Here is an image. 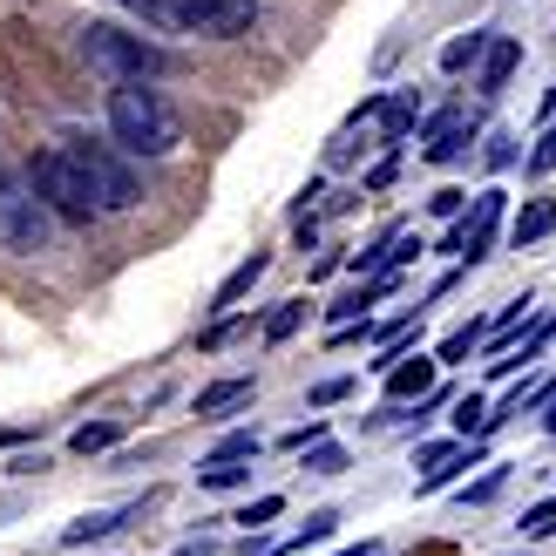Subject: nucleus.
<instances>
[{"mask_svg": "<svg viewBox=\"0 0 556 556\" xmlns=\"http://www.w3.org/2000/svg\"><path fill=\"white\" fill-rule=\"evenodd\" d=\"M462 204H468V190H434V217H462Z\"/></svg>", "mask_w": 556, "mask_h": 556, "instance_id": "obj_30", "label": "nucleus"}, {"mask_svg": "<svg viewBox=\"0 0 556 556\" xmlns=\"http://www.w3.org/2000/svg\"><path fill=\"white\" fill-rule=\"evenodd\" d=\"M516 62H522V41L489 35L482 62H476V89H482V96H503V89H509V75H516Z\"/></svg>", "mask_w": 556, "mask_h": 556, "instance_id": "obj_9", "label": "nucleus"}, {"mask_svg": "<svg viewBox=\"0 0 556 556\" xmlns=\"http://www.w3.org/2000/svg\"><path fill=\"white\" fill-rule=\"evenodd\" d=\"M305 455V476H340L346 468V448H332V441H313V448H299Z\"/></svg>", "mask_w": 556, "mask_h": 556, "instance_id": "obj_21", "label": "nucleus"}, {"mask_svg": "<svg viewBox=\"0 0 556 556\" xmlns=\"http://www.w3.org/2000/svg\"><path fill=\"white\" fill-rule=\"evenodd\" d=\"M68 156L81 163V177H89V190H96V204H102V217L109 211H129L136 198H143V184H136V170L109 150V143H68Z\"/></svg>", "mask_w": 556, "mask_h": 556, "instance_id": "obj_5", "label": "nucleus"}, {"mask_svg": "<svg viewBox=\"0 0 556 556\" xmlns=\"http://www.w3.org/2000/svg\"><path fill=\"white\" fill-rule=\"evenodd\" d=\"M278 509H286V495H258V503H244V516H238V522H252V530H258V522H271Z\"/></svg>", "mask_w": 556, "mask_h": 556, "instance_id": "obj_27", "label": "nucleus"}, {"mask_svg": "<svg viewBox=\"0 0 556 556\" xmlns=\"http://www.w3.org/2000/svg\"><path fill=\"white\" fill-rule=\"evenodd\" d=\"M495 489H503V468H495V476H482L476 489H468V495H462V503H489V495H495Z\"/></svg>", "mask_w": 556, "mask_h": 556, "instance_id": "obj_32", "label": "nucleus"}, {"mask_svg": "<svg viewBox=\"0 0 556 556\" xmlns=\"http://www.w3.org/2000/svg\"><path fill=\"white\" fill-rule=\"evenodd\" d=\"M543 428H549V434H556V394H549V407H543Z\"/></svg>", "mask_w": 556, "mask_h": 556, "instance_id": "obj_37", "label": "nucleus"}, {"mask_svg": "<svg viewBox=\"0 0 556 556\" xmlns=\"http://www.w3.org/2000/svg\"><path fill=\"white\" fill-rule=\"evenodd\" d=\"M522 536H556V503H536V509H522Z\"/></svg>", "mask_w": 556, "mask_h": 556, "instance_id": "obj_26", "label": "nucleus"}, {"mask_svg": "<svg viewBox=\"0 0 556 556\" xmlns=\"http://www.w3.org/2000/svg\"><path fill=\"white\" fill-rule=\"evenodd\" d=\"M468 136H476V123H468L462 109L434 116V123H428V163H462V156H468Z\"/></svg>", "mask_w": 556, "mask_h": 556, "instance_id": "obj_10", "label": "nucleus"}, {"mask_svg": "<svg viewBox=\"0 0 556 556\" xmlns=\"http://www.w3.org/2000/svg\"><path fill=\"white\" fill-rule=\"evenodd\" d=\"M434 367H441V359H428V353H401L394 367H387V394H394V401H421L434 387Z\"/></svg>", "mask_w": 556, "mask_h": 556, "instance_id": "obj_11", "label": "nucleus"}, {"mask_svg": "<svg viewBox=\"0 0 556 556\" xmlns=\"http://www.w3.org/2000/svg\"><path fill=\"white\" fill-rule=\"evenodd\" d=\"M123 530V516L116 509H102V516H81V522H68V530H62V543L68 549H89V543H102V536H116Z\"/></svg>", "mask_w": 556, "mask_h": 556, "instance_id": "obj_17", "label": "nucleus"}, {"mask_svg": "<svg viewBox=\"0 0 556 556\" xmlns=\"http://www.w3.org/2000/svg\"><path fill=\"white\" fill-rule=\"evenodd\" d=\"M414 116H421V96H414V89L380 96V109H374V129H380V143H387V150H401L407 136H414Z\"/></svg>", "mask_w": 556, "mask_h": 556, "instance_id": "obj_8", "label": "nucleus"}, {"mask_svg": "<svg viewBox=\"0 0 556 556\" xmlns=\"http://www.w3.org/2000/svg\"><path fill=\"white\" fill-rule=\"evenodd\" d=\"M27 177H35L41 204H48L54 217H62V225H96V217H102V204H96L89 177H81V163L68 156V143H48V150H35V163H27Z\"/></svg>", "mask_w": 556, "mask_h": 556, "instance_id": "obj_4", "label": "nucleus"}, {"mask_svg": "<svg viewBox=\"0 0 556 556\" xmlns=\"http://www.w3.org/2000/svg\"><path fill=\"white\" fill-rule=\"evenodd\" d=\"M387 184H394V156H387V163H374V170H367V190H387Z\"/></svg>", "mask_w": 556, "mask_h": 556, "instance_id": "obj_35", "label": "nucleus"}, {"mask_svg": "<svg viewBox=\"0 0 556 556\" xmlns=\"http://www.w3.org/2000/svg\"><path fill=\"white\" fill-rule=\"evenodd\" d=\"M258 278H265V258H244V265H238V271L225 278V286H217V299H211V305H217V313H225V305H238L244 292L258 286Z\"/></svg>", "mask_w": 556, "mask_h": 556, "instance_id": "obj_18", "label": "nucleus"}, {"mask_svg": "<svg viewBox=\"0 0 556 556\" xmlns=\"http://www.w3.org/2000/svg\"><path fill=\"white\" fill-rule=\"evenodd\" d=\"M75 48H81V62H89L102 81H156V75H170V48L150 41L143 27H129V21H81Z\"/></svg>", "mask_w": 556, "mask_h": 556, "instance_id": "obj_1", "label": "nucleus"}, {"mask_svg": "<svg viewBox=\"0 0 556 556\" xmlns=\"http://www.w3.org/2000/svg\"><path fill=\"white\" fill-rule=\"evenodd\" d=\"M177 27L204 41H238L258 27V8L252 0H177Z\"/></svg>", "mask_w": 556, "mask_h": 556, "instance_id": "obj_6", "label": "nucleus"}, {"mask_svg": "<svg viewBox=\"0 0 556 556\" xmlns=\"http://www.w3.org/2000/svg\"><path fill=\"white\" fill-rule=\"evenodd\" d=\"M299 319H305V299H286V305H278V313L265 319V340H292Z\"/></svg>", "mask_w": 556, "mask_h": 556, "instance_id": "obj_23", "label": "nucleus"}, {"mask_svg": "<svg viewBox=\"0 0 556 556\" xmlns=\"http://www.w3.org/2000/svg\"><path fill=\"white\" fill-rule=\"evenodd\" d=\"M530 170L543 177V170H556V123H549V136H543V143L530 150Z\"/></svg>", "mask_w": 556, "mask_h": 556, "instance_id": "obj_29", "label": "nucleus"}, {"mask_svg": "<svg viewBox=\"0 0 556 556\" xmlns=\"http://www.w3.org/2000/svg\"><path fill=\"white\" fill-rule=\"evenodd\" d=\"M332 556H374V543H353V549H332Z\"/></svg>", "mask_w": 556, "mask_h": 556, "instance_id": "obj_36", "label": "nucleus"}, {"mask_svg": "<svg viewBox=\"0 0 556 556\" xmlns=\"http://www.w3.org/2000/svg\"><path fill=\"white\" fill-rule=\"evenodd\" d=\"M332 530H340V516H332V509H319V516H305V530H299V536H286V543H271L265 556H299V549H313V543H326Z\"/></svg>", "mask_w": 556, "mask_h": 556, "instance_id": "obj_15", "label": "nucleus"}, {"mask_svg": "<svg viewBox=\"0 0 556 556\" xmlns=\"http://www.w3.org/2000/svg\"><path fill=\"white\" fill-rule=\"evenodd\" d=\"M482 48H489V27H476V35H455L448 48H441V75H462V68H476V62H482Z\"/></svg>", "mask_w": 556, "mask_h": 556, "instance_id": "obj_16", "label": "nucleus"}, {"mask_svg": "<svg viewBox=\"0 0 556 556\" xmlns=\"http://www.w3.org/2000/svg\"><path fill=\"white\" fill-rule=\"evenodd\" d=\"M549 231H556V198H530V204L516 211V225H509V244H516V252H530V244L549 238Z\"/></svg>", "mask_w": 556, "mask_h": 556, "instance_id": "obj_13", "label": "nucleus"}, {"mask_svg": "<svg viewBox=\"0 0 556 556\" xmlns=\"http://www.w3.org/2000/svg\"><path fill=\"white\" fill-rule=\"evenodd\" d=\"M495 225H503V190H482V198H476V217H468V225H455V238H462V258H468V265H482V258H489V238H495Z\"/></svg>", "mask_w": 556, "mask_h": 556, "instance_id": "obj_7", "label": "nucleus"}, {"mask_svg": "<svg viewBox=\"0 0 556 556\" xmlns=\"http://www.w3.org/2000/svg\"><path fill=\"white\" fill-rule=\"evenodd\" d=\"M123 14H136V27H150V35H184L177 27V0H116Z\"/></svg>", "mask_w": 556, "mask_h": 556, "instance_id": "obj_14", "label": "nucleus"}, {"mask_svg": "<svg viewBox=\"0 0 556 556\" xmlns=\"http://www.w3.org/2000/svg\"><path fill=\"white\" fill-rule=\"evenodd\" d=\"M62 244V217L41 204L27 163H0V252H21V258H41Z\"/></svg>", "mask_w": 556, "mask_h": 556, "instance_id": "obj_3", "label": "nucleus"}, {"mask_svg": "<svg viewBox=\"0 0 556 556\" xmlns=\"http://www.w3.org/2000/svg\"><path fill=\"white\" fill-rule=\"evenodd\" d=\"M109 136L123 156H170L184 143V123L150 81H116L109 89Z\"/></svg>", "mask_w": 556, "mask_h": 556, "instance_id": "obj_2", "label": "nucleus"}, {"mask_svg": "<svg viewBox=\"0 0 556 556\" xmlns=\"http://www.w3.org/2000/svg\"><path fill=\"white\" fill-rule=\"evenodd\" d=\"M41 468H48V455H14L8 476H41Z\"/></svg>", "mask_w": 556, "mask_h": 556, "instance_id": "obj_33", "label": "nucleus"}, {"mask_svg": "<svg viewBox=\"0 0 556 556\" xmlns=\"http://www.w3.org/2000/svg\"><path fill=\"white\" fill-rule=\"evenodd\" d=\"M244 482H252V468H244V462H204L198 468V489H244Z\"/></svg>", "mask_w": 556, "mask_h": 556, "instance_id": "obj_20", "label": "nucleus"}, {"mask_svg": "<svg viewBox=\"0 0 556 556\" xmlns=\"http://www.w3.org/2000/svg\"><path fill=\"white\" fill-rule=\"evenodd\" d=\"M313 441H326V421H305V428H292V434H286V448H313Z\"/></svg>", "mask_w": 556, "mask_h": 556, "instance_id": "obj_31", "label": "nucleus"}, {"mask_svg": "<svg viewBox=\"0 0 556 556\" xmlns=\"http://www.w3.org/2000/svg\"><path fill=\"white\" fill-rule=\"evenodd\" d=\"M455 434H489V414H482V394L455 401Z\"/></svg>", "mask_w": 556, "mask_h": 556, "instance_id": "obj_25", "label": "nucleus"}, {"mask_svg": "<svg viewBox=\"0 0 556 556\" xmlns=\"http://www.w3.org/2000/svg\"><path fill=\"white\" fill-rule=\"evenodd\" d=\"M346 394H353L346 374H340V380H319V387H313V407H332V401H346Z\"/></svg>", "mask_w": 556, "mask_h": 556, "instance_id": "obj_28", "label": "nucleus"}, {"mask_svg": "<svg viewBox=\"0 0 556 556\" xmlns=\"http://www.w3.org/2000/svg\"><path fill=\"white\" fill-rule=\"evenodd\" d=\"M116 441H123L116 421H89V428H75V434H68V448H75V455H109Z\"/></svg>", "mask_w": 556, "mask_h": 556, "instance_id": "obj_19", "label": "nucleus"}, {"mask_svg": "<svg viewBox=\"0 0 556 556\" xmlns=\"http://www.w3.org/2000/svg\"><path fill=\"white\" fill-rule=\"evenodd\" d=\"M476 332H482V319H468V326H455L448 340H441V353H434V359H441V367H455V359H468V346H476Z\"/></svg>", "mask_w": 556, "mask_h": 556, "instance_id": "obj_22", "label": "nucleus"}, {"mask_svg": "<svg viewBox=\"0 0 556 556\" xmlns=\"http://www.w3.org/2000/svg\"><path fill=\"white\" fill-rule=\"evenodd\" d=\"M252 394H258V387L244 380V374H238V380H211L204 394L190 401V414H198V421H217V414H225V407H244V401H252Z\"/></svg>", "mask_w": 556, "mask_h": 556, "instance_id": "obj_12", "label": "nucleus"}, {"mask_svg": "<svg viewBox=\"0 0 556 556\" xmlns=\"http://www.w3.org/2000/svg\"><path fill=\"white\" fill-rule=\"evenodd\" d=\"M252 455H258V434H252V428H244V434H225V441L211 448V462H252Z\"/></svg>", "mask_w": 556, "mask_h": 556, "instance_id": "obj_24", "label": "nucleus"}, {"mask_svg": "<svg viewBox=\"0 0 556 556\" xmlns=\"http://www.w3.org/2000/svg\"><path fill=\"white\" fill-rule=\"evenodd\" d=\"M489 163H495V170H509V163H516V150H509V136H495V143H489Z\"/></svg>", "mask_w": 556, "mask_h": 556, "instance_id": "obj_34", "label": "nucleus"}]
</instances>
